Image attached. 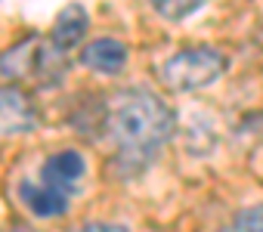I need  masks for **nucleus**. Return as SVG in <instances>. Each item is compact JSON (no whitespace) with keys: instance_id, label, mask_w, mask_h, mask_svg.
<instances>
[{"instance_id":"nucleus-6","label":"nucleus","mask_w":263,"mask_h":232,"mask_svg":"<svg viewBox=\"0 0 263 232\" xmlns=\"http://www.w3.org/2000/svg\"><path fill=\"white\" fill-rule=\"evenodd\" d=\"M87 25H90L87 10H84L81 4H68V7L59 10V16H56V22H53L50 44H53L59 53H68V50H74V47L84 41Z\"/></svg>"},{"instance_id":"nucleus-7","label":"nucleus","mask_w":263,"mask_h":232,"mask_svg":"<svg viewBox=\"0 0 263 232\" xmlns=\"http://www.w3.org/2000/svg\"><path fill=\"white\" fill-rule=\"evenodd\" d=\"M19 198H22V204L34 217H59L71 204V195H62V192L47 189L37 177H28V180L19 183Z\"/></svg>"},{"instance_id":"nucleus-9","label":"nucleus","mask_w":263,"mask_h":232,"mask_svg":"<svg viewBox=\"0 0 263 232\" xmlns=\"http://www.w3.org/2000/svg\"><path fill=\"white\" fill-rule=\"evenodd\" d=\"M149 7L164 19V22H183L192 13L204 7V0H149Z\"/></svg>"},{"instance_id":"nucleus-8","label":"nucleus","mask_w":263,"mask_h":232,"mask_svg":"<svg viewBox=\"0 0 263 232\" xmlns=\"http://www.w3.org/2000/svg\"><path fill=\"white\" fill-rule=\"evenodd\" d=\"M81 62L99 74H118L127 65V47L115 37H96L81 50Z\"/></svg>"},{"instance_id":"nucleus-3","label":"nucleus","mask_w":263,"mask_h":232,"mask_svg":"<svg viewBox=\"0 0 263 232\" xmlns=\"http://www.w3.org/2000/svg\"><path fill=\"white\" fill-rule=\"evenodd\" d=\"M37 127V108L19 87H0V140L31 133Z\"/></svg>"},{"instance_id":"nucleus-1","label":"nucleus","mask_w":263,"mask_h":232,"mask_svg":"<svg viewBox=\"0 0 263 232\" xmlns=\"http://www.w3.org/2000/svg\"><path fill=\"white\" fill-rule=\"evenodd\" d=\"M174 111L161 102L152 90L143 87H124L105 99L102 127L118 149L121 167L143 170L158 149L174 137Z\"/></svg>"},{"instance_id":"nucleus-11","label":"nucleus","mask_w":263,"mask_h":232,"mask_svg":"<svg viewBox=\"0 0 263 232\" xmlns=\"http://www.w3.org/2000/svg\"><path fill=\"white\" fill-rule=\"evenodd\" d=\"M78 232H127V229L118 226V223H87V226H81Z\"/></svg>"},{"instance_id":"nucleus-2","label":"nucleus","mask_w":263,"mask_h":232,"mask_svg":"<svg viewBox=\"0 0 263 232\" xmlns=\"http://www.w3.org/2000/svg\"><path fill=\"white\" fill-rule=\"evenodd\" d=\"M161 84L174 93H192L211 87L226 71V56L214 47H189L161 62Z\"/></svg>"},{"instance_id":"nucleus-5","label":"nucleus","mask_w":263,"mask_h":232,"mask_svg":"<svg viewBox=\"0 0 263 232\" xmlns=\"http://www.w3.org/2000/svg\"><path fill=\"white\" fill-rule=\"evenodd\" d=\"M59 53L50 41H47V50L37 37H28L16 47H10L4 56H0V74L4 78H25L31 71H47V59Z\"/></svg>"},{"instance_id":"nucleus-10","label":"nucleus","mask_w":263,"mask_h":232,"mask_svg":"<svg viewBox=\"0 0 263 232\" xmlns=\"http://www.w3.org/2000/svg\"><path fill=\"white\" fill-rule=\"evenodd\" d=\"M220 232H263V204L238 210Z\"/></svg>"},{"instance_id":"nucleus-4","label":"nucleus","mask_w":263,"mask_h":232,"mask_svg":"<svg viewBox=\"0 0 263 232\" xmlns=\"http://www.w3.org/2000/svg\"><path fill=\"white\" fill-rule=\"evenodd\" d=\"M84 173H87V161H84V155L74 152V149H62V152H53V155L44 161L37 180H41L47 189H53V192L71 195Z\"/></svg>"}]
</instances>
